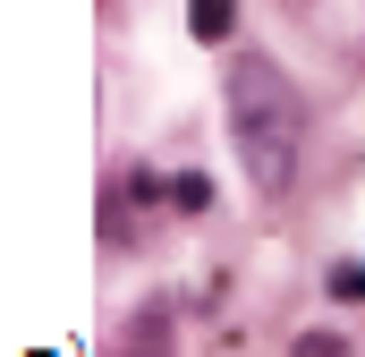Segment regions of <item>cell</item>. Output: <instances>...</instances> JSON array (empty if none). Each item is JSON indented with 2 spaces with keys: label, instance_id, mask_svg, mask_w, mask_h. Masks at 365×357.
<instances>
[{
  "label": "cell",
  "instance_id": "obj_1",
  "mask_svg": "<svg viewBox=\"0 0 365 357\" xmlns=\"http://www.w3.org/2000/svg\"><path fill=\"white\" fill-rule=\"evenodd\" d=\"M297 128H306V111H297L289 77L272 60H238L230 69V136H238V162L264 196H280L297 171Z\"/></svg>",
  "mask_w": 365,
  "mask_h": 357
},
{
  "label": "cell",
  "instance_id": "obj_2",
  "mask_svg": "<svg viewBox=\"0 0 365 357\" xmlns=\"http://www.w3.org/2000/svg\"><path fill=\"white\" fill-rule=\"evenodd\" d=\"M187 26H195V43H230L238 0H187Z\"/></svg>",
  "mask_w": 365,
  "mask_h": 357
},
{
  "label": "cell",
  "instance_id": "obj_3",
  "mask_svg": "<svg viewBox=\"0 0 365 357\" xmlns=\"http://www.w3.org/2000/svg\"><path fill=\"white\" fill-rule=\"evenodd\" d=\"M162 196H170L179 213H204V204H212V178H204V171H179L170 187H162Z\"/></svg>",
  "mask_w": 365,
  "mask_h": 357
},
{
  "label": "cell",
  "instance_id": "obj_4",
  "mask_svg": "<svg viewBox=\"0 0 365 357\" xmlns=\"http://www.w3.org/2000/svg\"><path fill=\"white\" fill-rule=\"evenodd\" d=\"M331 298H349V306H365V264H340V272H331Z\"/></svg>",
  "mask_w": 365,
  "mask_h": 357
},
{
  "label": "cell",
  "instance_id": "obj_5",
  "mask_svg": "<svg viewBox=\"0 0 365 357\" xmlns=\"http://www.w3.org/2000/svg\"><path fill=\"white\" fill-rule=\"evenodd\" d=\"M297 357H340V341H331V332H306V341H297Z\"/></svg>",
  "mask_w": 365,
  "mask_h": 357
}]
</instances>
